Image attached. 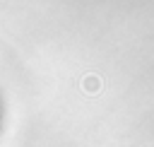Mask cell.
<instances>
[{
	"instance_id": "1",
	"label": "cell",
	"mask_w": 154,
	"mask_h": 147,
	"mask_svg": "<svg viewBox=\"0 0 154 147\" xmlns=\"http://www.w3.org/2000/svg\"><path fill=\"white\" fill-rule=\"evenodd\" d=\"M82 89H84L87 94H94V92L101 89V80H99L96 75H87V77L82 80Z\"/></svg>"
}]
</instances>
